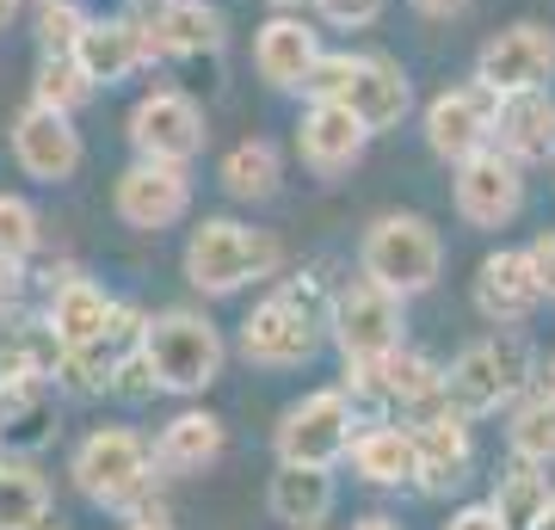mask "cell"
<instances>
[{
    "mask_svg": "<svg viewBox=\"0 0 555 530\" xmlns=\"http://www.w3.org/2000/svg\"><path fill=\"white\" fill-rule=\"evenodd\" d=\"M68 481L93 512L130 518V512L155 506L167 475L155 463V438H142L137 426H93L68 451Z\"/></svg>",
    "mask_w": 555,
    "mask_h": 530,
    "instance_id": "6da1fadb",
    "label": "cell"
},
{
    "mask_svg": "<svg viewBox=\"0 0 555 530\" xmlns=\"http://www.w3.org/2000/svg\"><path fill=\"white\" fill-rule=\"evenodd\" d=\"M537 376H543V364H537L525 327H494L444 364V395H451L456 413L494 419V413H513L537 389Z\"/></svg>",
    "mask_w": 555,
    "mask_h": 530,
    "instance_id": "7a4b0ae2",
    "label": "cell"
},
{
    "mask_svg": "<svg viewBox=\"0 0 555 530\" xmlns=\"http://www.w3.org/2000/svg\"><path fill=\"white\" fill-rule=\"evenodd\" d=\"M284 266V247L278 235L254 229V222L235 217H204L192 235H185V254H179V272L198 296L222 302V296H241L247 284H266Z\"/></svg>",
    "mask_w": 555,
    "mask_h": 530,
    "instance_id": "3957f363",
    "label": "cell"
},
{
    "mask_svg": "<svg viewBox=\"0 0 555 530\" xmlns=\"http://www.w3.org/2000/svg\"><path fill=\"white\" fill-rule=\"evenodd\" d=\"M309 99H339L346 112L364 118L371 137H389L414 112V80H408V68L396 56H383V50H327L315 68Z\"/></svg>",
    "mask_w": 555,
    "mask_h": 530,
    "instance_id": "277c9868",
    "label": "cell"
},
{
    "mask_svg": "<svg viewBox=\"0 0 555 530\" xmlns=\"http://www.w3.org/2000/svg\"><path fill=\"white\" fill-rule=\"evenodd\" d=\"M358 277L396 290L401 302H414L444 277V235L420 210H383L358 241Z\"/></svg>",
    "mask_w": 555,
    "mask_h": 530,
    "instance_id": "5b68a950",
    "label": "cell"
},
{
    "mask_svg": "<svg viewBox=\"0 0 555 530\" xmlns=\"http://www.w3.org/2000/svg\"><path fill=\"white\" fill-rule=\"evenodd\" d=\"M142 352L160 376V395H179V401H198L204 389L222 383V364H229V339L204 309H160L149 314V334H142Z\"/></svg>",
    "mask_w": 555,
    "mask_h": 530,
    "instance_id": "8992f818",
    "label": "cell"
},
{
    "mask_svg": "<svg viewBox=\"0 0 555 530\" xmlns=\"http://www.w3.org/2000/svg\"><path fill=\"white\" fill-rule=\"evenodd\" d=\"M352 438H358V413H352V395L339 389H309L302 401L278 413L272 426V456L278 463H321V469H339L352 456Z\"/></svg>",
    "mask_w": 555,
    "mask_h": 530,
    "instance_id": "52a82bcc",
    "label": "cell"
},
{
    "mask_svg": "<svg viewBox=\"0 0 555 530\" xmlns=\"http://www.w3.org/2000/svg\"><path fill=\"white\" fill-rule=\"evenodd\" d=\"M327 339H334L339 364H377L396 346H408V302L396 290H383L371 277H352L339 284L334 296V321H327Z\"/></svg>",
    "mask_w": 555,
    "mask_h": 530,
    "instance_id": "ba28073f",
    "label": "cell"
},
{
    "mask_svg": "<svg viewBox=\"0 0 555 530\" xmlns=\"http://www.w3.org/2000/svg\"><path fill=\"white\" fill-rule=\"evenodd\" d=\"M124 137H130V155L137 160H167V167H192L210 142V124H204V105L185 87H149V93L130 105L124 118Z\"/></svg>",
    "mask_w": 555,
    "mask_h": 530,
    "instance_id": "9c48e42d",
    "label": "cell"
},
{
    "mask_svg": "<svg viewBox=\"0 0 555 530\" xmlns=\"http://www.w3.org/2000/svg\"><path fill=\"white\" fill-rule=\"evenodd\" d=\"M494 124H500V93L481 87L476 75L456 80V87H438L420 112V137H426V155L456 167V160L494 148Z\"/></svg>",
    "mask_w": 555,
    "mask_h": 530,
    "instance_id": "30bf717a",
    "label": "cell"
},
{
    "mask_svg": "<svg viewBox=\"0 0 555 530\" xmlns=\"http://www.w3.org/2000/svg\"><path fill=\"white\" fill-rule=\"evenodd\" d=\"M321 339H327V327H315L297 302H284V296L272 290L241 314L235 352H241V364H254V371H302V364L321 352Z\"/></svg>",
    "mask_w": 555,
    "mask_h": 530,
    "instance_id": "8fae6325",
    "label": "cell"
},
{
    "mask_svg": "<svg viewBox=\"0 0 555 530\" xmlns=\"http://www.w3.org/2000/svg\"><path fill=\"white\" fill-rule=\"evenodd\" d=\"M7 148H13V167L38 185H68L87 160V142L75 130V112H56L43 99H25L13 130H7Z\"/></svg>",
    "mask_w": 555,
    "mask_h": 530,
    "instance_id": "7c38bea8",
    "label": "cell"
},
{
    "mask_svg": "<svg viewBox=\"0 0 555 530\" xmlns=\"http://www.w3.org/2000/svg\"><path fill=\"white\" fill-rule=\"evenodd\" d=\"M112 210L124 229L137 235H167L192 217V167H167V160H130L112 179Z\"/></svg>",
    "mask_w": 555,
    "mask_h": 530,
    "instance_id": "4fadbf2b",
    "label": "cell"
},
{
    "mask_svg": "<svg viewBox=\"0 0 555 530\" xmlns=\"http://www.w3.org/2000/svg\"><path fill=\"white\" fill-rule=\"evenodd\" d=\"M476 80L494 87L500 99L550 87L555 80V25H543V20L500 25L494 38H481V50H476Z\"/></svg>",
    "mask_w": 555,
    "mask_h": 530,
    "instance_id": "5bb4252c",
    "label": "cell"
},
{
    "mask_svg": "<svg viewBox=\"0 0 555 530\" xmlns=\"http://www.w3.org/2000/svg\"><path fill=\"white\" fill-rule=\"evenodd\" d=\"M451 204L469 229H506L525 210V167L506 148H481V155L451 167Z\"/></svg>",
    "mask_w": 555,
    "mask_h": 530,
    "instance_id": "9a60e30c",
    "label": "cell"
},
{
    "mask_svg": "<svg viewBox=\"0 0 555 530\" xmlns=\"http://www.w3.org/2000/svg\"><path fill=\"white\" fill-rule=\"evenodd\" d=\"M321 31L315 20L302 13H272V20L254 25V75L284 99H309L315 87V68H321Z\"/></svg>",
    "mask_w": 555,
    "mask_h": 530,
    "instance_id": "2e32d148",
    "label": "cell"
},
{
    "mask_svg": "<svg viewBox=\"0 0 555 530\" xmlns=\"http://www.w3.org/2000/svg\"><path fill=\"white\" fill-rule=\"evenodd\" d=\"M408 426H414V438H420V488L414 493L444 500V493L469 488V475H476V419L444 401V408L420 413Z\"/></svg>",
    "mask_w": 555,
    "mask_h": 530,
    "instance_id": "e0dca14e",
    "label": "cell"
},
{
    "mask_svg": "<svg viewBox=\"0 0 555 530\" xmlns=\"http://www.w3.org/2000/svg\"><path fill=\"white\" fill-rule=\"evenodd\" d=\"M142 334H149V314H142L137 302H118V314H112V327H105L100 339H87V346H68V352H62L56 389L75 395V401H100V395H112L118 364L142 346Z\"/></svg>",
    "mask_w": 555,
    "mask_h": 530,
    "instance_id": "ac0fdd59",
    "label": "cell"
},
{
    "mask_svg": "<svg viewBox=\"0 0 555 530\" xmlns=\"http://www.w3.org/2000/svg\"><path fill=\"white\" fill-rule=\"evenodd\" d=\"M371 148V130L358 112H346L339 99H302V118H297V160L315 179H339L352 173Z\"/></svg>",
    "mask_w": 555,
    "mask_h": 530,
    "instance_id": "d6986e66",
    "label": "cell"
},
{
    "mask_svg": "<svg viewBox=\"0 0 555 530\" xmlns=\"http://www.w3.org/2000/svg\"><path fill=\"white\" fill-rule=\"evenodd\" d=\"M469 302L488 327H525L537 309H543V284L531 272V254L525 247H494L481 254L476 277H469Z\"/></svg>",
    "mask_w": 555,
    "mask_h": 530,
    "instance_id": "ffe728a7",
    "label": "cell"
},
{
    "mask_svg": "<svg viewBox=\"0 0 555 530\" xmlns=\"http://www.w3.org/2000/svg\"><path fill=\"white\" fill-rule=\"evenodd\" d=\"M75 56H80V68L93 75V87H124L130 75L155 68L160 50H155L149 20H137V13H100V20L87 25V38H80Z\"/></svg>",
    "mask_w": 555,
    "mask_h": 530,
    "instance_id": "44dd1931",
    "label": "cell"
},
{
    "mask_svg": "<svg viewBox=\"0 0 555 530\" xmlns=\"http://www.w3.org/2000/svg\"><path fill=\"white\" fill-rule=\"evenodd\" d=\"M118 314V296L105 290L100 277H87L80 266H56L43 272V321L62 334V346H87L100 339Z\"/></svg>",
    "mask_w": 555,
    "mask_h": 530,
    "instance_id": "7402d4cb",
    "label": "cell"
},
{
    "mask_svg": "<svg viewBox=\"0 0 555 530\" xmlns=\"http://www.w3.org/2000/svg\"><path fill=\"white\" fill-rule=\"evenodd\" d=\"M229 451V426L210 408H179L167 426L155 432V463L167 481H198L210 475Z\"/></svg>",
    "mask_w": 555,
    "mask_h": 530,
    "instance_id": "603a6c76",
    "label": "cell"
},
{
    "mask_svg": "<svg viewBox=\"0 0 555 530\" xmlns=\"http://www.w3.org/2000/svg\"><path fill=\"white\" fill-rule=\"evenodd\" d=\"M142 20L155 31L160 62H198V56H217L229 43V20H222L217 0H160Z\"/></svg>",
    "mask_w": 555,
    "mask_h": 530,
    "instance_id": "cb8c5ba5",
    "label": "cell"
},
{
    "mask_svg": "<svg viewBox=\"0 0 555 530\" xmlns=\"http://www.w3.org/2000/svg\"><path fill=\"white\" fill-rule=\"evenodd\" d=\"M352 475L364 488H383V493H401V488H420V438L408 419H383V426H364L352 438Z\"/></svg>",
    "mask_w": 555,
    "mask_h": 530,
    "instance_id": "d4e9b609",
    "label": "cell"
},
{
    "mask_svg": "<svg viewBox=\"0 0 555 530\" xmlns=\"http://www.w3.org/2000/svg\"><path fill=\"white\" fill-rule=\"evenodd\" d=\"M339 506V481L334 469L321 463H278L272 469V488H266V512H272L284 530H315L327 525Z\"/></svg>",
    "mask_w": 555,
    "mask_h": 530,
    "instance_id": "484cf974",
    "label": "cell"
},
{
    "mask_svg": "<svg viewBox=\"0 0 555 530\" xmlns=\"http://www.w3.org/2000/svg\"><path fill=\"white\" fill-rule=\"evenodd\" d=\"M494 148H506L525 173H531V167H550V160H555V93H550V87L500 99Z\"/></svg>",
    "mask_w": 555,
    "mask_h": 530,
    "instance_id": "4316f807",
    "label": "cell"
},
{
    "mask_svg": "<svg viewBox=\"0 0 555 530\" xmlns=\"http://www.w3.org/2000/svg\"><path fill=\"white\" fill-rule=\"evenodd\" d=\"M56 383L43 376H13L0 371V438L7 451H38L50 438V419H56Z\"/></svg>",
    "mask_w": 555,
    "mask_h": 530,
    "instance_id": "83f0119b",
    "label": "cell"
},
{
    "mask_svg": "<svg viewBox=\"0 0 555 530\" xmlns=\"http://www.w3.org/2000/svg\"><path fill=\"white\" fill-rule=\"evenodd\" d=\"M383 383V395H389V408L401 413V419H420V413L444 408L451 395H444V364H433L426 352H414V346H396L389 358H377L371 364Z\"/></svg>",
    "mask_w": 555,
    "mask_h": 530,
    "instance_id": "f1b7e54d",
    "label": "cell"
},
{
    "mask_svg": "<svg viewBox=\"0 0 555 530\" xmlns=\"http://www.w3.org/2000/svg\"><path fill=\"white\" fill-rule=\"evenodd\" d=\"M217 185L235 204H272L278 185H284V155H278L272 137H241L229 155L217 160Z\"/></svg>",
    "mask_w": 555,
    "mask_h": 530,
    "instance_id": "f546056e",
    "label": "cell"
},
{
    "mask_svg": "<svg viewBox=\"0 0 555 530\" xmlns=\"http://www.w3.org/2000/svg\"><path fill=\"white\" fill-rule=\"evenodd\" d=\"M62 334L38 314H13V321H0V371L13 376H43V383H56L62 371Z\"/></svg>",
    "mask_w": 555,
    "mask_h": 530,
    "instance_id": "4dcf8cb0",
    "label": "cell"
},
{
    "mask_svg": "<svg viewBox=\"0 0 555 530\" xmlns=\"http://www.w3.org/2000/svg\"><path fill=\"white\" fill-rule=\"evenodd\" d=\"M488 506L506 518V530H537V518L555 506L550 469H537V463H506V469L494 475V493H488Z\"/></svg>",
    "mask_w": 555,
    "mask_h": 530,
    "instance_id": "1f68e13d",
    "label": "cell"
},
{
    "mask_svg": "<svg viewBox=\"0 0 555 530\" xmlns=\"http://www.w3.org/2000/svg\"><path fill=\"white\" fill-rule=\"evenodd\" d=\"M50 525V475L25 456H0V530Z\"/></svg>",
    "mask_w": 555,
    "mask_h": 530,
    "instance_id": "d6a6232c",
    "label": "cell"
},
{
    "mask_svg": "<svg viewBox=\"0 0 555 530\" xmlns=\"http://www.w3.org/2000/svg\"><path fill=\"white\" fill-rule=\"evenodd\" d=\"M506 456L513 463H537V469H555V395L543 383L506 413Z\"/></svg>",
    "mask_w": 555,
    "mask_h": 530,
    "instance_id": "836d02e7",
    "label": "cell"
},
{
    "mask_svg": "<svg viewBox=\"0 0 555 530\" xmlns=\"http://www.w3.org/2000/svg\"><path fill=\"white\" fill-rule=\"evenodd\" d=\"M93 13L80 0H38L31 7V31H38V56H75L87 38Z\"/></svg>",
    "mask_w": 555,
    "mask_h": 530,
    "instance_id": "e575fe53",
    "label": "cell"
},
{
    "mask_svg": "<svg viewBox=\"0 0 555 530\" xmlns=\"http://www.w3.org/2000/svg\"><path fill=\"white\" fill-rule=\"evenodd\" d=\"M100 93L93 75L80 68V56H38V75H31V99L56 105V112H80L87 99Z\"/></svg>",
    "mask_w": 555,
    "mask_h": 530,
    "instance_id": "d590c367",
    "label": "cell"
},
{
    "mask_svg": "<svg viewBox=\"0 0 555 530\" xmlns=\"http://www.w3.org/2000/svg\"><path fill=\"white\" fill-rule=\"evenodd\" d=\"M43 247V217H38V204L20 192H0V254L7 259H38Z\"/></svg>",
    "mask_w": 555,
    "mask_h": 530,
    "instance_id": "8d00e7d4",
    "label": "cell"
},
{
    "mask_svg": "<svg viewBox=\"0 0 555 530\" xmlns=\"http://www.w3.org/2000/svg\"><path fill=\"white\" fill-rule=\"evenodd\" d=\"M309 7H315V20L334 25V31H371L389 0H309Z\"/></svg>",
    "mask_w": 555,
    "mask_h": 530,
    "instance_id": "74e56055",
    "label": "cell"
},
{
    "mask_svg": "<svg viewBox=\"0 0 555 530\" xmlns=\"http://www.w3.org/2000/svg\"><path fill=\"white\" fill-rule=\"evenodd\" d=\"M112 395H118V401H130V408H137V401H155L160 395V376H155V364H149V352H130L118 364V383H112Z\"/></svg>",
    "mask_w": 555,
    "mask_h": 530,
    "instance_id": "f35d334b",
    "label": "cell"
},
{
    "mask_svg": "<svg viewBox=\"0 0 555 530\" xmlns=\"http://www.w3.org/2000/svg\"><path fill=\"white\" fill-rule=\"evenodd\" d=\"M525 254H531L537 284H543V302H555V229H537V235L525 241Z\"/></svg>",
    "mask_w": 555,
    "mask_h": 530,
    "instance_id": "ab89813d",
    "label": "cell"
},
{
    "mask_svg": "<svg viewBox=\"0 0 555 530\" xmlns=\"http://www.w3.org/2000/svg\"><path fill=\"white\" fill-rule=\"evenodd\" d=\"M25 302V259H7L0 254V321H13Z\"/></svg>",
    "mask_w": 555,
    "mask_h": 530,
    "instance_id": "60d3db41",
    "label": "cell"
},
{
    "mask_svg": "<svg viewBox=\"0 0 555 530\" xmlns=\"http://www.w3.org/2000/svg\"><path fill=\"white\" fill-rule=\"evenodd\" d=\"M438 530H506V518H500V512L488 506V500H476V506H456Z\"/></svg>",
    "mask_w": 555,
    "mask_h": 530,
    "instance_id": "b9f144b4",
    "label": "cell"
},
{
    "mask_svg": "<svg viewBox=\"0 0 555 530\" xmlns=\"http://www.w3.org/2000/svg\"><path fill=\"white\" fill-rule=\"evenodd\" d=\"M124 530H173V512H167V500H155V506H142L124 518Z\"/></svg>",
    "mask_w": 555,
    "mask_h": 530,
    "instance_id": "7bdbcfd3",
    "label": "cell"
},
{
    "mask_svg": "<svg viewBox=\"0 0 555 530\" xmlns=\"http://www.w3.org/2000/svg\"><path fill=\"white\" fill-rule=\"evenodd\" d=\"M469 0H414V13H426V20H456Z\"/></svg>",
    "mask_w": 555,
    "mask_h": 530,
    "instance_id": "ee69618b",
    "label": "cell"
},
{
    "mask_svg": "<svg viewBox=\"0 0 555 530\" xmlns=\"http://www.w3.org/2000/svg\"><path fill=\"white\" fill-rule=\"evenodd\" d=\"M352 530H408V525L389 518V512H364V518H352Z\"/></svg>",
    "mask_w": 555,
    "mask_h": 530,
    "instance_id": "f6af8a7d",
    "label": "cell"
},
{
    "mask_svg": "<svg viewBox=\"0 0 555 530\" xmlns=\"http://www.w3.org/2000/svg\"><path fill=\"white\" fill-rule=\"evenodd\" d=\"M266 7H272V13H302L309 0H266Z\"/></svg>",
    "mask_w": 555,
    "mask_h": 530,
    "instance_id": "bcb514c9",
    "label": "cell"
},
{
    "mask_svg": "<svg viewBox=\"0 0 555 530\" xmlns=\"http://www.w3.org/2000/svg\"><path fill=\"white\" fill-rule=\"evenodd\" d=\"M13 13H20V0H0V31L13 25Z\"/></svg>",
    "mask_w": 555,
    "mask_h": 530,
    "instance_id": "7dc6e473",
    "label": "cell"
},
{
    "mask_svg": "<svg viewBox=\"0 0 555 530\" xmlns=\"http://www.w3.org/2000/svg\"><path fill=\"white\" fill-rule=\"evenodd\" d=\"M537 383H543V389L555 395V352H550V364H543V376H537Z\"/></svg>",
    "mask_w": 555,
    "mask_h": 530,
    "instance_id": "c3c4849f",
    "label": "cell"
},
{
    "mask_svg": "<svg viewBox=\"0 0 555 530\" xmlns=\"http://www.w3.org/2000/svg\"><path fill=\"white\" fill-rule=\"evenodd\" d=\"M537 530H555V506H550V512H543V518H537Z\"/></svg>",
    "mask_w": 555,
    "mask_h": 530,
    "instance_id": "681fc988",
    "label": "cell"
},
{
    "mask_svg": "<svg viewBox=\"0 0 555 530\" xmlns=\"http://www.w3.org/2000/svg\"><path fill=\"white\" fill-rule=\"evenodd\" d=\"M43 530H62V518H50V525H43Z\"/></svg>",
    "mask_w": 555,
    "mask_h": 530,
    "instance_id": "f907efd6",
    "label": "cell"
},
{
    "mask_svg": "<svg viewBox=\"0 0 555 530\" xmlns=\"http://www.w3.org/2000/svg\"><path fill=\"white\" fill-rule=\"evenodd\" d=\"M137 7H160V0H137Z\"/></svg>",
    "mask_w": 555,
    "mask_h": 530,
    "instance_id": "816d5d0a",
    "label": "cell"
},
{
    "mask_svg": "<svg viewBox=\"0 0 555 530\" xmlns=\"http://www.w3.org/2000/svg\"><path fill=\"white\" fill-rule=\"evenodd\" d=\"M0 456H7V438H0Z\"/></svg>",
    "mask_w": 555,
    "mask_h": 530,
    "instance_id": "f5cc1de1",
    "label": "cell"
},
{
    "mask_svg": "<svg viewBox=\"0 0 555 530\" xmlns=\"http://www.w3.org/2000/svg\"><path fill=\"white\" fill-rule=\"evenodd\" d=\"M315 530H327V525H315Z\"/></svg>",
    "mask_w": 555,
    "mask_h": 530,
    "instance_id": "db71d44e",
    "label": "cell"
},
{
    "mask_svg": "<svg viewBox=\"0 0 555 530\" xmlns=\"http://www.w3.org/2000/svg\"><path fill=\"white\" fill-rule=\"evenodd\" d=\"M31 7H38V0H31Z\"/></svg>",
    "mask_w": 555,
    "mask_h": 530,
    "instance_id": "11a10c76",
    "label": "cell"
}]
</instances>
